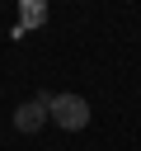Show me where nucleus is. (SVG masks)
I'll return each mask as SVG.
<instances>
[{
    "label": "nucleus",
    "mask_w": 141,
    "mask_h": 151,
    "mask_svg": "<svg viewBox=\"0 0 141 151\" xmlns=\"http://www.w3.org/2000/svg\"><path fill=\"white\" fill-rule=\"evenodd\" d=\"M47 118H52L56 127H66V132H80V127H89L94 109H89V99H85V94H52Z\"/></svg>",
    "instance_id": "f257e3e1"
},
{
    "label": "nucleus",
    "mask_w": 141,
    "mask_h": 151,
    "mask_svg": "<svg viewBox=\"0 0 141 151\" xmlns=\"http://www.w3.org/2000/svg\"><path fill=\"white\" fill-rule=\"evenodd\" d=\"M47 104H52V94H33V99H24L19 109H14V132H38L42 123H47Z\"/></svg>",
    "instance_id": "f03ea898"
}]
</instances>
